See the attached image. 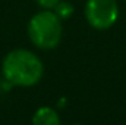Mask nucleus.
<instances>
[{"label":"nucleus","instance_id":"1","mask_svg":"<svg viewBox=\"0 0 126 125\" xmlns=\"http://www.w3.org/2000/svg\"><path fill=\"white\" fill-rule=\"evenodd\" d=\"M1 75L10 85L32 87L41 81L44 75V65L31 50L13 49L3 58Z\"/></svg>","mask_w":126,"mask_h":125},{"label":"nucleus","instance_id":"2","mask_svg":"<svg viewBox=\"0 0 126 125\" xmlns=\"http://www.w3.org/2000/svg\"><path fill=\"white\" fill-rule=\"evenodd\" d=\"M28 38L40 50H51L59 46L63 34L62 19L54 10L41 9L32 15L28 22Z\"/></svg>","mask_w":126,"mask_h":125},{"label":"nucleus","instance_id":"3","mask_svg":"<svg viewBox=\"0 0 126 125\" xmlns=\"http://www.w3.org/2000/svg\"><path fill=\"white\" fill-rule=\"evenodd\" d=\"M87 22L98 31L111 28L119 18V6L116 0H87Z\"/></svg>","mask_w":126,"mask_h":125},{"label":"nucleus","instance_id":"4","mask_svg":"<svg viewBox=\"0 0 126 125\" xmlns=\"http://www.w3.org/2000/svg\"><path fill=\"white\" fill-rule=\"evenodd\" d=\"M32 124L34 125H59L60 124V116L56 109L50 106H43L35 110L32 116Z\"/></svg>","mask_w":126,"mask_h":125},{"label":"nucleus","instance_id":"5","mask_svg":"<svg viewBox=\"0 0 126 125\" xmlns=\"http://www.w3.org/2000/svg\"><path fill=\"white\" fill-rule=\"evenodd\" d=\"M54 13L62 19H69L72 15H73V6L70 4V3H67V1H60L56 7H54Z\"/></svg>","mask_w":126,"mask_h":125},{"label":"nucleus","instance_id":"6","mask_svg":"<svg viewBox=\"0 0 126 125\" xmlns=\"http://www.w3.org/2000/svg\"><path fill=\"white\" fill-rule=\"evenodd\" d=\"M60 1H62V0H37V4H38L41 9L54 10V7H56Z\"/></svg>","mask_w":126,"mask_h":125}]
</instances>
